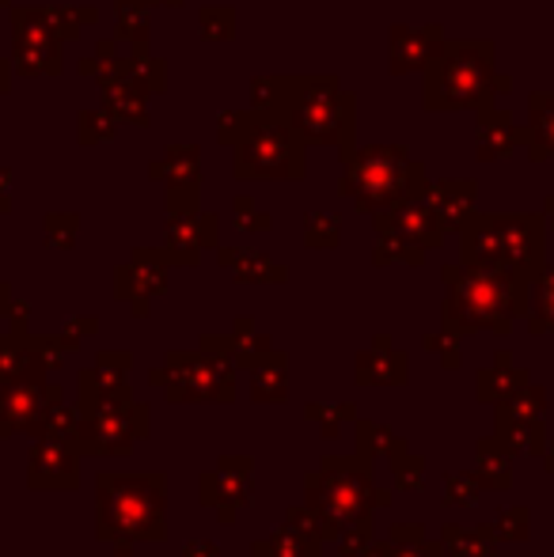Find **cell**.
<instances>
[{
	"mask_svg": "<svg viewBox=\"0 0 554 557\" xmlns=\"http://www.w3.org/2000/svg\"><path fill=\"white\" fill-rule=\"evenodd\" d=\"M96 539L163 543L168 539V478L160 470H103L96 478Z\"/></svg>",
	"mask_w": 554,
	"mask_h": 557,
	"instance_id": "1",
	"label": "cell"
},
{
	"mask_svg": "<svg viewBox=\"0 0 554 557\" xmlns=\"http://www.w3.org/2000/svg\"><path fill=\"white\" fill-rule=\"evenodd\" d=\"M304 500L327 516V523L338 535L342 528L365 520L377 505H384L387 493L372 485L369 462L361 455H327L308 478H304Z\"/></svg>",
	"mask_w": 554,
	"mask_h": 557,
	"instance_id": "2",
	"label": "cell"
},
{
	"mask_svg": "<svg viewBox=\"0 0 554 557\" xmlns=\"http://www.w3.org/2000/svg\"><path fill=\"white\" fill-rule=\"evenodd\" d=\"M148 433H152V410L145 403L130 398L119 406H96V410H81L76 451L96 455V459H122Z\"/></svg>",
	"mask_w": 554,
	"mask_h": 557,
	"instance_id": "3",
	"label": "cell"
},
{
	"mask_svg": "<svg viewBox=\"0 0 554 557\" xmlns=\"http://www.w3.org/2000/svg\"><path fill=\"white\" fill-rule=\"evenodd\" d=\"M156 387H163L168 403H232L236 387L213 372L206 352H171L168 364L152 372Z\"/></svg>",
	"mask_w": 554,
	"mask_h": 557,
	"instance_id": "4",
	"label": "cell"
},
{
	"mask_svg": "<svg viewBox=\"0 0 554 557\" xmlns=\"http://www.w3.org/2000/svg\"><path fill=\"white\" fill-rule=\"evenodd\" d=\"M255 500V459L251 455H221L213 470L201 474V505L213 508L217 520L229 528L236 523L239 508Z\"/></svg>",
	"mask_w": 554,
	"mask_h": 557,
	"instance_id": "5",
	"label": "cell"
},
{
	"mask_svg": "<svg viewBox=\"0 0 554 557\" xmlns=\"http://www.w3.org/2000/svg\"><path fill=\"white\" fill-rule=\"evenodd\" d=\"M81 459L73 441H58V436H38L30 447L27 462V485L35 493H73L81 490Z\"/></svg>",
	"mask_w": 554,
	"mask_h": 557,
	"instance_id": "6",
	"label": "cell"
},
{
	"mask_svg": "<svg viewBox=\"0 0 554 557\" xmlns=\"http://www.w3.org/2000/svg\"><path fill=\"white\" fill-rule=\"evenodd\" d=\"M58 403H65V391L53 387V383H15L0 398V441H8V436H35L42 413Z\"/></svg>",
	"mask_w": 554,
	"mask_h": 557,
	"instance_id": "7",
	"label": "cell"
},
{
	"mask_svg": "<svg viewBox=\"0 0 554 557\" xmlns=\"http://www.w3.org/2000/svg\"><path fill=\"white\" fill-rule=\"evenodd\" d=\"M251 398L259 406H267V403H274L281 406L288 398V372H285V357H274L270 352L262 364H255L251 368Z\"/></svg>",
	"mask_w": 554,
	"mask_h": 557,
	"instance_id": "8",
	"label": "cell"
},
{
	"mask_svg": "<svg viewBox=\"0 0 554 557\" xmlns=\"http://www.w3.org/2000/svg\"><path fill=\"white\" fill-rule=\"evenodd\" d=\"M319 546L323 543H311L308 535H300L296 528L281 523L270 539H259L251 546V557H319Z\"/></svg>",
	"mask_w": 554,
	"mask_h": 557,
	"instance_id": "9",
	"label": "cell"
},
{
	"mask_svg": "<svg viewBox=\"0 0 554 557\" xmlns=\"http://www.w3.org/2000/svg\"><path fill=\"white\" fill-rule=\"evenodd\" d=\"M38 436H58V441L76 444V436H81V406H76V410L65 403L50 406V410L42 413V421H38V429H35L30 441H38Z\"/></svg>",
	"mask_w": 554,
	"mask_h": 557,
	"instance_id": "10",
	"label": "cell"
},
{
	"mask_svg": "<svg viewBox=\"0 0 554 557\" xmlns=\"http://www.w3.org/2000/svg\"><path fill=\"white\" fill-rule=\"evenodd\" d=\"M403 380V360L399 357H380V352H365L357 357V383L365 387H384V383H399Z\"/></svg>",
	"mask_w": 554,
	"mask_h": 557,
	"instance_id": "11",
	"label": "cell"
},
{
	"mask_svg": "<svg viewBox=\"0 0 554 557\" xmlns=\"http://www.w3.org/2000/svg\"><path fill=\"white\" fill-rule=\"evenodd\" d=\"M285 523L288 528H296L300 535H308L311 543H327V539H334V528L327 523V516L319 512V508H311L308 500L304 505H293L285 512Z\"/></svg>",
	"mask_w": 554,
	"mask_h": 557,
	"instance_id": "12",
	"label": "cell"
},
{
	"mask_svg": "<svg viewBox=\"0 0 554 557\" xmlns=\"http://www.w3.org/2000/svg\"><path fill=\"white\" fill-rule=\"evenodd\" d=\"M395 441L387 429H380L377 421H357V455H365V459H372V455H387L392 451Z\"/></svg>",
	"mask_w": 554,
	"mask_h": 557,
	"instance_id": "13",
	"label": "cell"
},
{
	"mask_svg": "<svg viewBox=\"0 0 554 557\" xmlns=\"http://www.w3.org/2000/svg\"><path fill=\"white\" fill-rule=\"evenodd\" d=\"M232 349H236V360L244 368H255V364H262V360L270 357V342H267V337H259V334H251V326H239Z\"/></svg>",
	"mask_w": 554,
	"mask_h": 557,
	"instance_id": "14",
	"label": "cell"
},
{
	"mask_svg": "<svg viewBox=\"0 0 554 557\" xmlns=\"http://www.w3.org/2000/svg\"><path fill=\"white\" fill-rule=\"evenodd\" d=\"M369 535H372V523H369V516H365V520H357V523H349V528H342L338 535H334V543H338V554L342 557H361L372 546Z\"/></svg>",
	"mask_w": 554,
	"mask_h": 557,
	"instance_id": "15",
	"label": "cell"
},
{
	"mask_svg": "<svg viewBox=\"0 0 554 557\" xmlns=\"http://www.w3.org/2000/svg\"><path fill=\"white\" fill-rule=\"evenodd\" d=\"M183 557H221V550H217V543H209V539H194V543L183 546Z\"/></svg>",
	"mask_w": 554,
	"mask_h": 557,
	"instance_id": "16",
	"label": "cell"
},
{
	"mask_svg": "<svg viewBox=\"0 0 554 557\" xmlns=\"http://www.w3.org/2000/svg\"><path fill=\"white\" fill-rule=\"evenodd\" d=\"M107 557H137L134 543H114V554H107Z\"/></svg>",
	"mask_w": 554,
	"mask_h": 557,
	"instance_id": "17",
	"label": "cell"
}]
</instances>
